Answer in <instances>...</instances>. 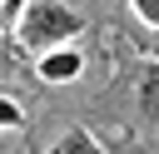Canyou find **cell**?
I'll return each mask as SVG.
<instances>
[{
  "mask_svg": "<svg viewBox=\"0 0 159 154\" xmlns=\"http://www.w3.org/2000/svg\"><path fill=\"white\" fill-rule=\"evenodd\" d=\"M80 30H84L80 10H70L60 0H25L20 5V20H15V45L50 55V50H65Z\"/></svg>",
  "mask_w": 159,
  "mask_h": 154,
  "instance_id": "1",
  "label": "cell"
},
{
  "mask_svg": "<svg viewBox=\"0 0 159 154\" xmlns=\"http://www.w3.org/2000/svg\"><path fill=\"white\" fill-rule=\"evenodd\" d=\"M80 70H84V60H80V50H50V55H40V79L45 84H70V79H80Z\"/></svg>",
  "mask_w": 159,
  "mask_h": 154,
  "instance_id": "2",
  "label": "cell"
},
{
  "mask_svg": "<svg viewBox=\"0 0 159 154\" xmlns=\"http://www.w3.org/2000/svg\"><path fill=\"white\" fill-rule=\"evenodd\" d=\"M50 154H104V149H99V139H94L89 129L75 124V129H65V134L50 144Z\"/></svg>",
  "mask_w": 159,
  "mask_h": 154,
  "instance_id": "3",
  "label": "cell"
},
{
  "mask_svg": "<svg viewBox=\"0 0 159 154\" xmlns=\"http://www.w3.org/2000/svg\"><path fill=\"white\" fill-rule=\"evenodd\" d=\"M139 109H144L149 119H159V65H149V70L139 75Z\"/></svg>",
  "mask_w": 159,
  "mask_h": 154,
  "instance_id": "4",
  "label": "cell"
},
{
  "mask_svg": "<svg viewBox=\"0 0 159 154\" xmlns=\"http://www.w3.org/2000/svg\"><path fill=\"white\" fill-rule=\"evenodd\" d=\"M20 124H25V109H20L15 99L0 94V129H20Z\"/></svg>",
  "mask_w": 159,
  "mask_h": 154,
  "instance_id": "5",
  "label": "cell"
},
{
  "mask_svg": "<svg viewBox=\"0 0 159 154\" xmlns=\"http://www.w3.org/2000/svg\"><path fill=\"white\" fill-rule=\"evenodd\" d=\"M134 15H139L149 30H159V0H134Z\"/></svg>",
  "mask_w": 159,
  "mask_h": 154,
  "instance_id": "6",
  "label": "cell"
}]
</instances>
